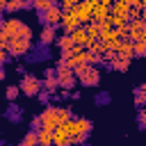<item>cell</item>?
<instances>
[{"mask_svg": "<svg viewBox=\"0 0 146 146\" xmlns=\"http://www.w3.org/2000/svg\"><path fill=\"white\" fill-rule=\"evenodd\" d=\"M41 21H43L46 25H50V27H57L59 21H62V9H59L57 5H52L50 9H46V11L41 14Z\"/></svg>", "mask_w": 146, "mask_h": 146, "instance_id": "10", "label": "cell"}, {"mask_svg": "<svg viewBox=\"0 0 146 146\" xmlns=\"http://www.w3.org/2000/svg\"><path fill=\"white\" fill-rule=\"evenodd\" d=\"M52 5H55V2H50V0H32V7H34L36 11H41V14H43L46 9H50Z\"/></svg>", "mask_w": 146, "mask_h": 146, "instance_id": "24", "label": "cell"}, {"mask_svg": "<svg viewBox=\"0 0 146 146\" xmlns=\"http://www.w3.org/2000/svg\"><path fill=\"white\" fill-rule=\"evenodd\" d=\"M107 16H110V7L100 5V2L91 9V23H103V21H107Z\"/></svg>", "mask_w": 146, "mask_h": 146, "instance_id": "15", "label": "cell"}, {"mask_svg": "<svg viewBox=\"0 0 146 146\" xmlns=\"http://www.w3.org/2000/svg\"><path fill=\"white\" fill-rule=\"evenodd\" d=\"M55 39H57V32H55V27H50V25H43V30H41V34H39V43L46 48V46H52V43H55Z\"/></svg>", "mask_w": 146, "mask_h": 146, "instance_id": "13", "label": "cell"}, {"mask_svg": "<svg viewBox=\"0 0 146 146\" xmlns=\"http://www.w3.org/2000/svg\"><path fill=\"white\" fill-rule=\"evenodd\" d=\"M18 146H36V130H27Z\"/></svg>", "mask_w": 146, "mask_h": 146, "instance_id": "20", "label": "cell"}, {"mask_svg": "<svg viewBox=\"0 0 146 146\" xmlns=\"http://www.w3.org/2000/svg\"><path fill=\"white\" fill-rule=\"evenodd\" d=\"M9 110H11V112H9V116H11L14 121H16V119H21V114H23V112H21V107H16V105H11Z\"/></svg>", "mask_w": 146, "mask_h": 146, "instance_id": "27", "label": "cell"}, {"mask_svg": "<svg viewBox=\"0 0 146 146\" xmlns=\"http://www.w3.org/2000/svg\"><path fill=\"white\" fill-rule=\"evenodd\" d=\"M59 25H62L64 34H71V32L80 25V21H78V18H75V14L68 9V11H62V21H59Z\"/></svg>", "mask_w": 146, "mask_h": 146, "instance_id": "11", "label": "cell"}, {"mask_svg": "<svg viewBox=\"0 0 146 146\" xmlns=\"http://www.w3.org/2000/svg\"><path fill=\"white\" fill-rule=\"evenodd\" d=\"M11 39H30L32 41V27L18 18H5L2 21V43L7 46V41Z\"/></svg>", "mask_w": 146, "mask_h": 146, "instance_id": "2", "label": "cell"}, {"mask_svg": "<svg viewBox=\"0 0 146 146\" xmlns=\"http://www.w3.org/2000/svg\"><path fill=\"white\" fill-rule=\"evenodd\" d=\"M128 39H130V41H139V39L146 41V25H144L141 18L128 21Z\"/></svg>", "mask_w": 146, "mask_h": 146, "instance_id": "8", "label": "cell"}, {"mask_svg": "<svg viewBox=\"0 0 146 146\" xmlns=\"http://www.w3.org/2000/svg\"><path fill=\"white\" fill-rule=\"evenodd\" d=\"M114 52H116V57H121V59L130 62V59L135 57V55H132V41H130V39H121Z\"/></svg>", "mask_w": 146, "mask_h": 146, "instance_id": "12", "label": "cell"}, {"mask_svg": "<svg viewBox=\"0 0 146 146\" xmlns=\"http://www.w3.org/2000/svg\"><path fill=\"white\" fill-rule=\"evenodd\" d=\"M57 89H59V87H57V80H55V78H43V80H41V91H46V94L52 96Z\"/></svg>", "mask_w": 146, "mask_h": 146, "instance_id": "18", "label": "cell"}, {"mask_svg": "<svg viewBox=\"0 0 146 146\" xmlns=\"http://www.w3.org/2000/svg\"><path fill=\"white\" fill-rule=\"evenodd\" d=\"M71 71H73L75 80H78L80 84H84V87H96V84L100 82V71H98L96 66H89V64H80V66L71 68Z\"/></svg>", "mask_w": 146, "mask_h": 146, "instance_id": "3", "label": "cell"}, {"mask_svg": "<svg viewBox=\"0 0 146 146\" xmlns=\"http://www.w3.org/2000/svg\"><path fill=\"white\" fill-rule=\"evenodd\" d=\"M144 94H146V84H139V87L135 89V105H137L139 110L144 107V100H146V98H144Z\"/></svg>", "mask_w": 146, "mask_h": 146, "instance_id": "22", "label": "cell"}, {"mask_svg": "<svg viewBox=\"0 0 146 146\" xmlns=\"http://www.w3.org/2000/svg\"><path fill=\"white\" fill-rule=\"evenodd\" d=\"M43 78H55V68H46L43 71Z\"/></svg>", "mask_w": 146, "mask_h": 146, "instance_id": "31", "label": "cell"}, {"mask_svg": "<svg viewBox=\"0 0 146 146\" xmlns=\"http://www.w3.org/2000/svg\"><path fill=\"white\" fill-rule=\"evenodd\" d=\"M57 119H59V125H62V123L71 121V119H73V114H71V110H68V107H57Z\"/></svg>", "mask_w": 146, "mask_h": 146, "instance_id": "23", "label": "cell"}, {"mask_svg": "<svg viewBox=\"0 0 146 146\" xmlns=\"http://www.w3.org/2000/svg\"><path fill=\"white\" fill-rule=\"evenodd\" d=\"M36 98H39L43 105H48V100H50V94H46V91H39V94H36Z\"/></svg>", "mask_w": 146, "mask_h": 146, "instance_id": "29", "label": "cell"}, {"mask_svg": "<svg viewBox=\"0 0 146 146\" xmlns=\"http://www.w3.org/2000/svg\"><path fill=\"white\" fill-rule=\"evenodd\" d=\"M137 119H139V130H144V128H146V114H144V110H139Z\"/></svg>", "mask_w": 146, "mask_h": 146, "instance_id": "28", "label": "cell"}, {"mask_svg": "<svg viewBox=\"0 0 146 146\" xmlns=\"http://www.w3.org/2000/svg\"><path fill=\"white\" fill-rule=\"evenodd\" d=\"M80 0H62V5H59V9L62 11H68V9H73L75 5H78Z\"/></svg>", "mask_w": 146, "mask_h": 146, "instance_id": "26", "label": "cell"}, {"mask_svg": "<svg viewBox=\"0 0 146 146\" xmlns=\"http://www.w3.org/2000/svg\"><path fill=\"white\" fill-rule=\"evenodd\" d=\"M30 128H32V130H39V114H36V116L30 121Z\"/></svg>", "mask_w": 146, "mask_h": 146, "instance_id": "30", "label": "cell"}, {"mask_svg": "<svg viewBox=\"0 0 146 146\" xmlns=\"http://www.w3.org/2000/svg\"><path fill=\"white\" fill-rule=\"evenodd\" d=\"M110 68H112V71L123 73V71H128V68H130V62H125V59H121V57H116V55H114V59L110 62Z\"/></svg>", "mask_w": 146, "mask_h": 146, "instance_id": "17", "label": "cell"}, {"mask_svg": "<svg viewBox=\"0 0 146 146\" xmlns=\"http://www.w3.org/2000/svg\"><path fill=\"white\" fill-rule=\"evenodd\" d=\"M55 80H57V87L59 89H64V91H68V89H73L75 87V75H73V71L68 68V66H62V68H55Z\"/></svg>", "mask_w": 146, "mask_h": 146, "instance_id": "5", "label": "cell"}, {"mask_svg": "<svg viewBox=\"0 0 146 146\" xmlns=\"http://www.w3.org/2000/svg\"><path fill=\"white\" fill-rule=\"evenodd\" d=\"M64 125H66V132H68V146H82L87 141L91 128H94V123L84 116H73Z\"/></svg>", "mask_w": 146, "mask_h": 146, "instance_id": "1", "label": "cell"}, {"mask_svg": "<svg viewBox=\"0 0 146 146\" xmlns=\"http://www.w3.org/2000/svg\"><path fill=\"white\" fill-rule=\"evenodd\" d=\"M50 2H55V0H50Z\"/></svg>", "mask_w": 146, "mask_h": 146, "instance_id": "34", "label": "cell"}, {"mask_svg": "<svg viewBox=\"0 0 146 146\" xmlns=\"http://www.w3.org/2000/svg\"><path fill=\"white\" fill-rule=\"evenodd\" d=\"M57 107L59 105H46L43 112L39 114V128H46V130H55L59 125V119H57Z\"/></svg>", "mask_w": 146, "mask_h": 146, "instance_id": "4", "label": "cell"}, {"mask_svg": "<svg viewBox=\"0 0 146 146\" xmlns=\"http://www.w3.org/2000/svg\"><path fill=\"white\" fill-rule=\"evenodd\" d=\"M2 21H5V11L0 9V23H2Z\"/></svg>", "mask_w": 146, "mask_h": 146, "instance_id": "33", "label": "cell"}, {"mask_svg": "<svg viewBox=\"0 0 146 146\" xmlns=\"http://www.w3.org/2000/svg\"><path fill=\"white\" fill-rule=\"evenodd\" d=\"M32 50V41L30 39H11L7 41V55L11 57H23Z\"/></svg>", "mask_w": 146, "mask_h": 146, "instance_id": "7", "label": "cell"}, {"mask_svg": "<svg viewBox=\"0 0 146 146\" xmlns=\"http://www.w3.org/2000/svg\"><path fill=\"white\" fill-rule=\"evenodd\" d=\"M5 78H7V73H5V68H2V66H0V82H2V80H5Z\"/></svg>", "mask_w": 146, "mask_h": 146, "instance_id": "32", "label": "cell"}, {"mask_svg": "<svg viewBox=\"0 0 146 146\" xmlns=\"http://www.w3.org/2000/svg\"><path fill=\"white\" fill-rule=\"evenodd\" d=\"M18 89H21V94H25V96L34 98V96L41 91V80H39L36 75L25 73V75H23V80H21V84H18Z\"/></svg>", "mask_w": 146, "mask_h": 146, "instance_id": "6", "label": "cell"}, {"mask_svg": "<svg viewBox=\"0 0 146 146\" xmlns=\"http://www.w3.org/2000/svg\"><path fill=\"white\" fill-rule=\"evenodd\" d=\"M132 55H135V57H144V55H146V41H144V39L132 41Z\"/></svg>", "mask_w": 146, "mask_h": 146, "instance_id": "21", "label": "cell"}, {"mask_svg": "<svg viewBox=\"0 0 146 146\" xmlns=\"http://www.w3.org/2000/svg\"><path fill=\"white\" fill-rule=\"evenodd\" d=\"M36 146H52V130L39 128L36 130Z\"/></svg>", "mask_w": 146, "mask_h": 146, "instance_id": "16", "label": "cell"}, {"mask_svg": "<svg viewBox=\"0 0 146 146\" xmlns=\"http://www.w3.org/2000/svg\"><path fill=\"white\" fill-rule=\"evenodd\" d=\"M73 14H75V18L80 21V25H87V23H91V5L87 2V0H80L73 9H71Z\"/></svg>", "mask_w": 146, "mask_h": 146, "instance_id": "9", "label": "cell"}, {"mask_svg": "<svg viewBox=\"0 0 146 146\" xmlns=\"http://www.w3.org/2000/svg\"><path fill=\"white\" fill-rule=\"evenodd\" d=\"M18 94H21V89H18L16 84H9V87H7V91H5V96H7L9 100H16V98H18Z\"/></svg>", "mask_w": 146, "mask_h": 146, "instance_id": "25", "label": "cell"}, {"mask_svg": "<svg viewBox=\"0 0 146 146\" xmlns=\"http://www.w3.org/2000/svg\"><path fill=\"white\" fill-rule=\"evenodd\" d=\"M71 41H73V46H80V48H84V43L89 41V36H87V30H84V25H78L71 34Z\"/></svg>", "mask_w": 146, "mask_h": 146, "instance_id": "14", "label": "cell"}, {"mask_svg": "<svg viewBox=\"0 0 146 146\" xmlns=\"http://www.w3.org/2000/svg\"><path fill=\"white\" fill-rule=\"evenodd\" d=\"M57 46H59L62 52H68V50L73 48V41H71L68 34H62V36H57Z\"/></svg>", "mask_w": 146, "mask_h": 146, "instance_id": "19", "label": "cell"}, {"mask_svg": "<svg viewBox=\"0 0 146 146\" xmlns=\"http://www.w3.org/2000/svg\"><path fill=\"white\" fill-rule=\"evenodd\" d=\"M82 146H84V144H82Z\"/></svg>", "mask_w": 146, "mask_h": 146, "instance_id": "35", "label": "cell"}]
</instances>
